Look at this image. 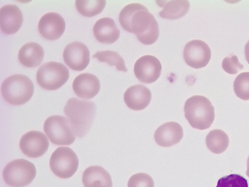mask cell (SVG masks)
Returning a JSON list of instances; mask_svg holds the SVG:
<instances>
[{"mask_svg": "<svg viewBox=\"0 0 249 187\" xmlns=\"http://www.w3.org/2000/svg\"><path fill=\"white\" fill-rule=\"evenodd\" d=\"M123 28L136 35L145 45H152L159 37L158 22L146 8L139 3H131L124 7L119 15Z\"/></svg>", "mask_w": 249, "mask_h": 187, "instance_id": "6da1fadb", "label": "cell"}, {"mask_svg": "<svg viewBox=\"0 0 249 187\" xmlns=\"http://www.w3.org/2000/svg\"><path fill=\"white\" fill-rule=\"evenodd\" d=\"M64 112L71 122L76 136L82 138L92 126L97 108L93 101L71 98L67 101Z\"/></svg>", "mask_w": 249, "mask_h": 187, "instance_id": "7a4b0ae2", "label": "cell"}, {"mask_svg": "<svg viewBox=\"0 0 249 187\" xmlns=\"http://www.w3.org/2000/svg\"><path fill=\"white\" fill-rule=\"evenodd\" d=\"M184 111L191 126L199 130L210 128L215 118L214 107L211 101L203 96H194L188 99Z\"/></svg>", "mask_w": 249, "mask_h": 187, "instance_id": "3957f363", "label": "cell"}, {"mask_svg": "<svg viewBox=\"0 0 249 187\" xmlns=\"http://www.w3.org/2000/svg\"><path fill=\"white\" fill-rule=\"evenodd\" d=\"M1 90L6 102L12 105L20 106L27 103L32 98L35 87L28 76L14 75L3 81Z\"/></svg>", "mask_w": 249, "mask_h": 187, "instance_id": "277c9868", "label": "cell"}, {"mask_svg": "<svg viewBox=\"0 0 249 187\" xmlns=\"http://www.w3.org/2000/svg\"><path fill=\"white\" fill-rule=\"evenodd\" d=\"M36 174V168L34 164L22 159L8 163L2 173L5 183L12 187L29 185L34 180Z\"/></svg>", "mask_w": 249, "mask_h": 187, "instance_id": "5b68a950", "label": "cell"}, {"mask_svg": "<svg viewBox=\"0 0 249 187\" xmlns=\"http://www.w3.org/2000/svg\"><path fill=\"white\" fill-rule=\"evenodd\" d=\"M44 131L51 143L56 145H70L76 139L71 122L61 115H52L47 119Z\"/></svg>", "mask_w": 249, "mask_h": 187, "instance_id": "8992f818", "label": "cell"}, {"mask_svg": "<svg viewBox=\"0 0 249 187\" xmlns=\"http://www.w3.org/2000/svg\"><path fill=\"white\" fill-rule=\"evenodd\" d=\"M68 69L59 62H46L38 69L36 73V81L43 89L53 91L59 89L68 80Z\"/></svg>", "mask_w": 249, "mask_h": 187, "instance_id": "52a82bcc", "label": "cell"}, {"mask_svg": "<svg viewBox=\"0 0 249 187\" xmlns=\"http://www.w3.org/2000/svg\"><path fill=\"white\" fill-rule=\"evenodd\" d=\"M79 161L71 148L60 147L52 154L50 166L53 173L62 179L72 177L79 167Z\"/></svg>", "mask_w": 249, "mask_h": 187, "instance_id": "ba28073f", "label": "cell"}, {"mask_svg": "<svg viewBox=\"0 0 249 187\" xmlns=\"http://www.w3.org/2000/svg\"><path fill=\"white\" fill-rule=\"evenodd\" d=\"M183 57L187 65L194 69L205 67L211 59L212 52L205 42L192 40L186 44Z\"/></svg>", "mask_w": 249, "mask_h": 187, "instance_id": "9c48e42d", "label": "cell"}, {"mask_svg": "<svg viewBox=\"0 0 249 187\" xmlns=\"http://www.w3.org/2000/svg\"><path fill=\"white\" fill-rule=\"evenodd\" d=\"M48 137L42 132L31 131L23 135L19 142L20 149L27 157L37 158L48 151L49 147Z\"/></svg>", "mask_w": 249, "mask_h": 187, "instance_id": "30bf717a", "label": "cell"}, {"mask_svg": "<svg viewBox=\"0 0 249 187\" xmlns=\"http://www.w3.org/2000/svg\"><path fill=\"white\" fill-rule=\"evenodd\" d=\"M161 70V64L157 57L145 56L136 61L134 71L135 76L140 82L150 84L159 79Z\"/></svg>", "mask_w": 249, "mask_h": 187, "instance_id": "8fae6325", "label": "cell"}, {"mask_svg": "<svg viewBox=\"0 0 249 187\" xmlns=\"http://www.w3.org/2000/svg\"><path fill=\"white\" fill-rule=\"evenodd\" d=\"M63 57L65 63L75 71L81 72L87 68L90 61V52L87 47L80 42L69 44L65 48Z\"/></svg>", "mask_w": 249, "mask_h": 187, "instance_id": "7c38bea8", "label": "cell"}, {"mask_svg": "<svg viewBox=\"0 0 249 187\" xmlns=\"http://www.w3.org/2000/svg\"><path fill=\"white\" fill-rule=\"evenodd\" d=\"M66 22L61 16L54 12L43 16L38 22L39 33L49 40H55L65 32Z\"/></svg>", "mask_w": 249, "mask_h": 187, "instance_id": "4fadbf2b", "label": "cell"}, {"mask_svg": "<svg viewBox=\"0 0 249 187\" xmlns=\"http://www.w3.org/2000/svg\"><path fill=\"white\" fill-rule=\"evenodd\" d=\"M23 19L18 6L7 4L0 10V27L6 35L17 33L22 24Z\"/></svg>", "mask_w": 249, "mask_h": 187, "instance_id": "5bb4252c", "label": "cell"}, {"mask_svg": "<svg viewBox=\"0 0 249 187\" xmlns=\"http://www.w3.org/2000/svg\"><path fill=\"white\" fill-rule=\"evenodd\" d=\"M75 94L80 98L90 99L95 97L100 90L98 78L89 73H83L76 77L72 84Z\"/></svg>", "mask_w": 249, "mask_h": 187, "instance_id": "9a60e30c", "label": "cell"}, {"mask_svg": "<svg viewBox=\"0 0 249 187\" xmlns=\"http://www.w3.org/2000/svg\"><path fill=\"white\" fill-rule=\"evenodd\" d=\"M124 103L135 111H142L151 103L152 94L145 86L138 84L132 86L124 94Z\"/></svg>", "mask_w": 249, "mask_h": 187, "instance_id": "2e32d148", "label": "cell"}, {"mask_svg": "<svg viewBox=\"0 0 249 187\" xmlns=\"http://www.w3.org/2000/svg\"><path fill=\"white\" fill-rule=\"evenodd\" d=\"M183 137L182 127L175 122L163 124L156 131L154 134L156 143L163 147H169L178 144Z\"/></svg>", "mask_w": 249, "mask_h": 187, "instance_id": "e0dca14e", "label": "cell"}, {"mask_svg": "<svg viewBox=\"0 0 249 187\" xmlns=\"http://www.w3.org/2000/svg\"><path fill=\"white\" fill-rule=\"evenodd\" d=\"M93 33L99 42L105 44L113 43L120 37V30L114 20L108 18L98 20L93 26Z\"/></svg>", "mask_w": 249, "mask_h": 187, "instance_id": "ac0fdd59", "label": "cell"}, {"mask_svg": "<svg viewBox=\"0 0 249 187\" xmlns=\"http://www.w3.org/2000/svg\"><path fill=\"white\" fill-rule=\"evenodd\" d=\"M82 182L84 187H113L110 174L100 166H91L86 169Z\"/></svg>", "mask_w": 249, "mask_h": 187, "instance_id": "d6986e66", "label": "cell"}, {"mask_svg": "<svg viewBox=\"0 0 249 187\" xmlns=\"http://www.w3.org/2000/svg\"><path fill=\"white\" fill-rule=\"evenodd\" d=\"M44 56V51L42 47L35 42H30L23 45L18 53V59L20 63L28 68L40 65Z\"/></svg>", "mask_w": 249, "mask_h": 187, "instance_id": "ffe728a7", "label": "cell"}, {"mask_svg": "<svg viewBox=\"0 0 249 187\" xmlns=\"http://www.w3.org/2000/svg\"><path fill=\"white\" fill-rule=\"evenodd\" d=\"M157 2L163 8L162 10L159 13L160 17L171 20L178 19L183 17L190 8V3L188 1H165Z\"/></svg>", "mask_w": 249, "mask_h": 187, "instance_id": "44dd1931", "label": "cell"}, {"mask_svg": "<svg viewBox=\"0 0 249 187\" xmlns=\"http://www.w3.org/2000/svg\"><path fill=\"white\" fill-rule=\"evenodd\" d=\"M206 145L210 151L220 154L228 149L229 138L227 133L221 130L210 131L206 139Z\"/></svg>", "mask_w": 249, "mask_h": 187, "instance_id": "7402d4cb", "label": "cell"}, {"mask_svg": "<svg viewBox=\"0 0 249 187\" xmlns=\"http://www.w3.org/2000/svg\"><path fill=\"white\" fill-rule=\"evenodd\" d=\"M105 0H76L75 6L81 14L87 17H93L103 11L106 5Z\"/></svg>", "mask_w": 249, "mask_h": 187, "instance_id": "603a6c76", "label": "cell"}, {"mask_svg": "<svg viewBox=\"0 0 249 187\" xmlns=\"http://www.w3.org/2000/svg\"><path fill=\"white\" fill-rule=\"evenodd\" d=\"M92 57L97 58L99 61L107 62L109 65L115 66L118 71L128 72L124 59L118 52L112 51H98Z\"/></svg>", "mask_w": 249, "mask_h": 187, "instance_id": "cb8c5ba5", "label": "cell"}, {"mask_svg": "<svg viewBox=\"0 0 249 187\" xmlns=\"http://www.w3.org/2000/svg\"><path fill=\"white\" fill-rule=\"evenodd\" d=\"M233 90L238 98L249 100V73H241L236 77L233 82Z\"/></svg>", "mask_w": 249, "mask_h": 187, "instance_id": "d4e9b609", "label": "cell"}, {"mask_svg": "<svg viewBox=\"0 0 249 187\" xmlns=\"http://www.w3.org/2000/svg\"><path fill=\"white\" fill-rule=\"evenodd\" d=\"M216 187H249L248 181L238 174H231L221 178Z\"/></svg>", "mask_w": 249, "mask_h": 187, "instance_id": "484cf974", "label": "cell"}, {"mask_svg": "<svg viewBox=\"0 0 249 187\" xmlns=\"http://www.w3.org/2000/svg\"><path fill=\"white\" fill-rule=\"evenodd\" d=\"M154 182L151 176L144 173L132 175L129 179L128 187H154Z\"/></svg>", "mask_w": 249, "mask_h": 187, "instance_id": "4316f807", "label": "cell"}, {"mask_svg": "<svg viewBox=\"0 0 249 187\" xmlns=\"http://www.w3.org/2000/svg\"><path fill=\"white\" fill-rule=\"evenodd\" d=\"M222 66L224 71L230 75H236L239 70L244 69V65L240 63L236 56L224 58Z\"/></svg>", "mask_w": 249, "mask_h": 187, "instance_id": "83f0119b", "label": "cell"}, {"mask_svg": "<svg viewBox=\"0 0 249 187\" xmlns=\"http://www.w3.org/2000/svg\"><path fill=\"white\" fill-rule=\"evenodd\" d=\"M245 56L247 61L249 64V41L245 46Z\"/></svg>", "mask_w": 249, "mask_h": 187, "instance_id": "f1b7e54d", "label": "cell"}, {"mask_svg": "<svg viewBox=\"0 0 249 187\" xmlns=\"http://www.w3.org/2000/svg\"><path fill=\"white\" fill-rule=\"evenodd\" d=\"M246 174L247 176L249 178V157L247 160V170L246 171Z\"/></svg>", "mask_w": 249, "mask_h": 187, "instance_id": "f546056e", "label": "cell"}]
</instances>
